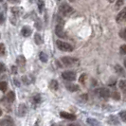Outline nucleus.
<instances>
[{
  "label": "nucleus",
  "mask_w": 126,
  "mask_h": 126,
  "mask_svg": "<svg viewBox=\"0 0 126 126\" xmlns=\"http://www.w3.org/2000/svg\"><path fill=\"white\" fill-rule=\"evenodd\" d=\"M74 12V10H73V8L72 7H70L68 4H66V3H63L62 4L61 6H60V13L63 16H69L71 15L72 13Z\"/></svg>",
  "instance_id": "1"
},
{
  "label": "nucleus",
  "mask_w": 126,
  "mask_h": 126,
  "mask_svg": "<svg viewBox=\"0 0 126 126\" xmlns=\"http://www.w3.org/2000/svg\"><path fill=\"white\" fill-rule=\"evenodd\" d=\"M56 45L58 47V48L62 51H68V52H70V51L73 50V47L70 44H68V43H65V42L58 40L56 42Z\"/></svg>",
  "instance_id": "2"
},
{
  "label": "nucleus",
  "mask_w": 126,
  "mask_h": 126,
  "mask_svg": "<svg viewBox=\"0 0 126 126\" xmlns=\"http://www.w3.org/2000/svg\"><path fill=\"white\" fill-rule=\"evenodd\" d=\"M55 33L58 37L60 38H64L66 35H65V32L63 31V22L61 21L60 23H58V25L56 26L55 28Z\"/></svg>",
  "instance_id": "3"
},
{
  "label": "nucleus",
  "mask_w": 126,
  "mask_h": 126,
  "mask_svg": "<svg viewBox=\"0 0 126 126\" xmlns=\"http://www.w3.org/2000/svg\"><path fill=\"white\" fill-rule=\"evenodd\" d=\"M62 77L64 80H66V81L72 82V81H74L76 79V73L73 72V71H64L62 74Z\"/></svg>",
  "instance_id": "4"
},
{
  "label": "nucleus",
  "mask_w": 126,
  "mask_h": 126,
  "mask_svg": "<svg viewBox=\"0 0 126 126\" xmlns=\"http://www.w3.org/2000/svg\"><path fill=\"white\" fill-rule=\"evenodd\" d=\"M98 94L100 95V97L102 99H108L111 96V92L109 91L108 88H100L97 90Z\"/></svg>",
  "instance_id": "5"
},
{
  "label": "nucleus",
  "mask_w": 126,
  "mask_h": 126,
  "mask_svg": "<svg viewBox=\"0 0 126 126\" xmlns=\"http://www.w3.org/2000/svg\"><path fill=\"white\" fill-rule=\"evenodd\" d=\"M62 62H63V63L64 65H66V66H71V65H73L74 63H77V60L74 59V58H71V57L65 56L62 58Z\"/></svg>",
  "instance_id": "6"
},
{
  "label": "nucleus",
  "mask_w": 126,
  "mask_h": 126,
  "mask_svg": "<svg viewBox=\"0 0 126 126\" xmlns=\"http://www.w3.org/2000/svg\"><path fill=\"white\" fill-rule=\"evenodd\" d=\"M116 21L118 23H124V22H126V9L121 10L119 13V14L116 17Z\"/></svg>",
  "instance_id": "7"
},
{
  "label": "nucleus",
  "mask_w": 126,
  "mask_h": 126,
  "mask_svg": "<svg viewBox=\"0 0 126 126\" xmlns=\"http://www.w3.org/2000/svg\"><path fill=\"white\" fill-rule=\"evenodd\" d=\"M28 112V108L24 103H21L18 106V110H17V115L19 117H25Z\"/></svg>",
  "instance_id": "8"
},
{
  "label": "nucleus",
  "mask_w": 126,
  "mask_h": 126,
  "mask_svg": "<svg viewBox=\"0 0 126 126\" xmlns=\"http://www.w3.org/2000/svg\"><path fill=\"white\" fill-rule=\"evenodd\" d=\"M21 33H22V35L24 37H29L32 34V29L30 27H28V26H25V27H23V29L21 31Z\"/></svg>",
  "instance_id": "9"
},
{
  "label": "nucleus",
  "mask_w": 126,
  "mask_h": 126,
  "mask_svg": "<svg viewBox=\"0 0 126 126\" xmlns=\"http://www.w3.org/2000/svg\"><path fill=\"white\" fill-rule=\"evenodd\" d=\"M60 116H61L63 119H65V120H74L76 119V117L73 115V114L66 113V112H61V113H60Z\"/></svg>",
  "instance_id": "10"
},
{
  "label": "nucleus",
  "mask_w": 126,
  "mask_h": 126,
  "mask_svg": "<svg viewBox=\"0 0 126 126\" xmlns=\"http://www.w3.org/2000/svg\"><path fill=\"white\" fill-rule=\"evenodd\" d=\"M1 124L3 126H14V122L10 117H7L5 120L1 121Z\"/></svg>",
  "instance_id": "11"
},
{
  "label": "nucleus",
  "mask_w": 126,
  "mask_h": 126,
  "mask_svg": "<svg viewBox=\"0 0 126 126\" xmlns=\"http://www.w3.org/2000/svg\"><path fill=\"white\" fill-rule=\"evenodd\" d=\"M108 122H109L110 124H112V125H118L120 121H119V119H118L117 117H115V116H110L109 119H108Z\"/></svg>",
  "instance_id": "12"
},
{
  "label": "nucleus",
  "mask_w": 126,
  "mask_h": 126,
  "mask_svg": "<svg viewBox=\"0 0 126 126\" xmlns=\"http://www.w3.org/2000/svg\"><path fill=\"white\" fill-rule=\"evenodd\" d=\"M115 70H116V72L119 74L120 76H122V77H124L125 76V72H124V69L120 66V64H117L116 66H115Z\"/></svg>",
  "instance_id": "13"
},
{
  "label": "nucleus",
  "mask_w": 126,
  "mask_h": 126,
  "mask_svg": "<svg viewBox=\"0 0 126 126\" xmlns=\"http://www.w3.org/2000/svg\"><path fill=\"white\" fill-rule=\"evenodd\" d=\"M14 100H15V94H14V92L10 91V92L8 93V95H7V101L12 103V102L14 101Z\"/></svg>",
  "instance_id": "14"
},
{
  "label": "nucleus",
  "mask_w": 126,
  "mask_h": 126,
  "mask_svg": "<svg viewBox=\"0 0 126 126\" xmlns=\"http://www.w3.org/2000/svg\"><path fill=\"white\" fill-rule=\"evenodd\" d=\"M12 13H13L14 15L18 16V15H20L21 13H23V10H22V8H17V7H14V8H12Z\"/></svg>",
  "instance_id": "15"
},
{
  "label": "nucleus",
  "mask_w": 126,
  "mask_h": 126,
  "mask_svg": "<svg viewBox=\"0 0 126 126\" xmlns=\"http://www.w3.org/2000/svg\"><path fill=\"white\" fill-rule=\"evenodd\" d=\"M16 63L17 64L19 65H21V66H24L26 63V59L24 56H18L17 57V59H16Z\"/></svg>",
  "instance_id": "16"
},
{
  "label": "nucleus",
  "mask_w": 126,
  "mask_h": 126,
  "mask_svg": "<svg viewBox=\"0 0 126 126\" xmlns=\"http://www.w3.org/2000/svg\"><path fill=\"white\" fill-rule=\"evenodd\" d=\"M66 89L71 91V92H76V91L79 90V86L77 84H67L66 85Z\"/></svg>",
  "instance_id": "17"
},
{
  "label": "nucleus",
  "mask_w": 126,
  "mask_h": 126,
  "mask_svg": "<svg viewBox=\"0 0 126 126\" xmlns=\"http://www.w3.org/2000/svg\"><path fill=\"white\" fill-rule=\"evenodd\" d=\"M34 41L37 45H42L43 44V39H42V36L39 34V33H35L34 35Z\"/></svg>",
  "instance_id": "18"
},
{
  "label": "nucleus",
  "mask_w": 126,
  "mask_h": 126,
  "mask_svg": "<svg viewBox=\"0 0 126 126\" xmlns=\"http://www.w3.org/2000/svg\"><path fill=\"white\" fill-rule=\"evenodd\" d=\"M119 87H120L123 92L126 93V80H121L119 82Z\"/></svg>",
  "instance_id": "19"
},
{
  "label": "nucleus",
  "mask_w": 126,
  "mask_h": 126,
  "mask_svg": "<svg viewBox=\"0 0 126 126\" xmlns=\"http://www.w3.org/2000/svg\"><path fill=\"white\" fill-rule=\"evenodd\" d=\"M37 6H38V9H39V13H43V9H44L45 7V3L43 0H38L37 1Z\"/></svg>",
  "instance_id": "20"
},
{
  "label": "nucleus",
  "mask_w": 126,
  "mask_h": 126,
  "mask_svg": "<svg viewBox=\"0 0 126 126\" xmlns=\"http://www.w3.org/2000/svg\"><path fill=\"white\" fill-rule=\"evenodd\" d=\"M87 122H88L89 124H91V125H94V126H101V123L98 121V120H92V119H88V120H86Z\"/></svg>",
  "instance_id": "21"
},
{
  "label": "nucleus",
  "mask_w": 126,
  "mask_h": 126,
  "mask_svg": "<svg viewBox=\"0 0 126 126\" xmlns=\"http://www.w3.org/2000/svg\"><path fill=\"white\" fill-rule=\"evenodd\" d=\"M39 57H40V60H41L43 63H47V55L45 52H41Z\"/></svg>",
  "instance_id": "22"
},
{
  "label": "nucleus",
  "mask_w": 126,
  "mask_h": 126,
  "mask_svg": "<svg viewBox=\"0 0 126 126\" xmlns=\"http://www.w3.org/2000/svg\"><path fill=\"white\" fill-rule=\"evenodd\" d=\"M49 87L50 89H53V90H56L58 88V82H57L56 80H52L50 82V84H49Z\"/></svg>",
  "instance_id": "23"
},
{
  "label": "nucleus",
  "mask_w": 126,
  "mask_h": 126,
  "mask_svg": "<svg viewBox=\"0 0 126 126\" xmlns=\"http://www.w3.org/2000/svg\"><path fill=\"white\" fill-rule=\"evenodd\" d=\"M8 83L6 82H0V91H6Z\"/></svg>",
  "instance_id": "24"
},
{
  "label": "nucleus",
  "mask_w": 126,
  "mask_h": 126,
  "mask_svg": "<svg viewBox=\"0 0 126 126\" xmlns=\"http://www.w3.org/2000/svg\"><path fill=\"white\" fill-rule=\"evenodd\" d=\"M123 3H124L123 0H117V2H116V9L119 10L120 7L123 5Z\"/></svg>",
  "instance_id": "25"
},
{
  "label": "nucleus",
  "mask_w": 126,
  "mask_h": 126,
  "mask_svg": "<svg viewBox=\"0 0 126 126\" xmlns=\"http://www.w3.org/2000/svg\"><path fill=\"white\" fill-rule=\"evenodd\" d=\"M120 117L122 121L126 122V111H121L120 113Z\"/></svg>",
  "instance_id": "26"
},
{
  "label": "nucleus",
  "mask_w": 126,
  "mask_h": 126,
  "mask_svg": "<svg viewBox=\"0 0 126 126\" xmlns=\"http://www.w3.org/2000/svg\"><path fill=\"white\" fill-rule=\"evenodd\" d=\"M120 53L123 54V55H126V45H122L120 48Z\"/></svg>",
  "instance_id": "27"
},
{
  "label": "nucleus",
  "mask_w": 126,
  "mask_h": 126,
  "mask_svg": "<svg viewBox=\"0 0 126 126\" xmlns=\"http://www.w3.org/2000/svg\"><path fill=\"white\" fill-rule=\"evenodd\" d=\"M120 36L121 38H123V39L126 41V28L124 29V30H122V31L120 32Z\"/></svg>",
  "instance_id": "28"
},
{
  "label": "nucleus",
  "mask_w": 126,
  "mask_h": 126,
  "mask_svg": "<svg viewBox=\"0 0 126 126\" xmlns=\"http://www.w3.org/2000/svg\"><path fill=\"white\" fill-rule=\"evenodd\" d=\"M5 54V46L4 44H0V55Z\"/></svg>",
  "instance_id": "29"
},
{
  "label": "nucleus",
  "mask_w": 126,
  "mask_h": 126,
  "mask_svg": "<svg viewBox=\"0 0 126 126\" xmlns=\"http://www.w3.org/2000/svg\"><path fill=\"white\" fill-rule=\"evenodd\" d=\"M79 100L82 101V102H85V101H87V96L84 94V95H82L80 98H79Z\"/></svg>",
  "instance_id": "30"
},
{
  "label": "nucleus",
  "mask_w": 126,
  "mask_h": 126,
  "mask_svg": "<svg viewBox=\"0 0 126 126\" xmlns=\"http://www.w3.org/2000/svg\"><path fill=\"white\" fill-rule=\"evenodd\" d=\"M33 100H34V102H35V103H40V101H41V97H40V95L37 94L34 97Z\"/></svg>",
  "instance_id": "31"
},
{
  "label": "nucleus",
  "mask_w": 126,
  "mask_h": 126,
  "mask_svg": "<svg viewBox=\"0 0 126 126\" xmlns=\"http://www.w3.org/2000/svg\"><path fill=\"white\" fill-rule=\"evenodd\" d=\"M112 98H114L115 100H120V95H119V93H117V92H114V93H112Z\"/></svg>",
  "instance_id": "32"
},
{
  "label": "nucleus",
  "mask_w": 126,
  "mask_h": 126,
  "mask_svg": "<svg viewBox=\"0 0 126 126\" xmlns=\"http://www.w3.org/2000/svg\"><path fill=\"white\" fill-rule=\"evenodd\" d=\"M4 21H5V16H4L3 13H0V25L3 24Z\"/></svg>",
  "instance_id": "33"
},
{
  "label": "nucleus",
  "mask_w": 126,
  "mask_h": 126,
  "mask_svg": "<svg viewBox=\"0 0 126 126\" xmlns=\"http://www.w3.org/2000/svg\"><path fill=\"white\" fill-rule=\"evenodd\" d=\"M22 81H23V82H24V83H26V84H29V83H30L29 78H28L27 76H24V77L22 78Z\"/></svg>",
  "instance_id": "34"
},
{
  "label": "nucleus",
  "mask_w": 126,
  "mask_h": 126,
  "mask_svg": "<svg viewBox=\"0 0 126 126\" xmlns=\"http://www.w3.org/2000/svg\"><path fill=\"white\" fill-rule=\"evenodd\" d=\"M85 77H86V76H85V74H83V75L81 76V77H80V80H79V81H80V82L83 83V82H84V81H85Z\"/></svg>",
  "instance_id": "35"
},
{
  "label": "nucleus",
  "mask_w": 126,
  "mask_h": 126,
  "mask_svg": "<svg viewBox=\"0 0 126 126\" xmlns=\"http://www.w3.org/2000/svg\"><path fill=\"white\" fill-rule=\"evenodd\" d=\"M5 70V65L2 63H0V72H3Z\"/></svg>",
  "instance_id": "36"
},
{
  "label": "nucleus",
  "mask_w": 126,
  "mask_h": 126,
  "mask_svg": "<svg viewBox=\"0 0 126 126\" xmlns=\"http://www.w3.org/2000/svg\"><path fill=\"white\" fill-rule=\"evenodd\" d=\"M12 71H13V74H16V73H17V69H16V66H13V67H12Z\"/></svg>",
  "instance_id": "37"
},
{
  "label": "nucleus",
  "mask_w": 126,
  "mask_h": 126,
  "mask_svg": "<svg viewBox=\"0 0 126 126\" xmlns=\"http://www.w3.org/2000/svg\"><path fill=\"white\" fill-rule=\"evenodd\" d=\"M11 3H19L20 2V0H9Z\"/></svg>",
  "instance_id": "38"
},
{
  "label": "nucleus",
  "mask_w": 126,
  "mask_h": 126,
  "mask_svg": "<svg viewBox=\"0 0 126 126\" xmlns=\"http://www.w3.org/2000/svg\"><path fill=\"white\" fill-rule=\"evenodd\" d=\"M14 82H15L16 85H19V82H17V79H14Z\"/></svg>",
  "instance_id": "39"
},
{
  "label": "nucleus",
  "mask_w": 126,
  "mask_h": 126,
  "mask_svg": "<svg viewBox=\"0 0 126 126\" xmlns=\"http://www.w3.org/2000/svg\"><path fill=\"white\" fill-rule=\"evenodd\" d=\"M68 126H79L78 124H69Z\"/></svg>",
  "instance_id": "40"
},
{
  "label": "nucleus",
  "mask_w": 126,
  "mask_h": 126,
  "mask_svg": "<svg viewBox=\"0 0 126 126\" xmlns=\"http://www.w3.org/2000/svg\"><path fill=\"white\" fill-rule=\"evenodd\" d=\"M1 116H2V110L0 109V117H1Z\"/></svg>",
  "instance_id": "41"
},
{
  "label": "nucleus",
  "mask_w": 126,
  "mask_h": 126,
  "mask_svg": "<svg viewBox=\"0 0 126 126\" xmlns=\"http://www.w3.org/2000/svg\"><path fill=\"white\" fill-rule=\"evenodd\" d=\"M124 65H125V67H126V59L124 60Z\"/></svg>",
  "instance_id": "42"
},
{
  "label": "nucleus",
  "mask_w": 126,
  "mask_h": 126,
  "mask_svg": "<svg viewBox=\"0 0 126 126\" xmlns=\"http://www.w3.org/2000/svg\"><path fill=\"white\" fill-rule=\"evenodd\" d=\"M108 1H109V2H113L114 0H108Z\"/></svg>",
  "instance_id": "43"
},
{
  "label": "nucleus",
  "mask_w": 126,
  "mask_h": 126,
  "mask_svg": "<svg viewBox=\"0 0 126 126\" xmlns=\"http://www.w3.org/2000/svg\"><path fill=\"white\" fill-rule=\"evenodd\" d=\"M69 1H71V2H74V1H75V0H69Z\"/></svg>",
  "instance_id": "44"
},
{
  "label": "nucleus",
  "mask_w": 126,
  "mask_h": 126,
  "mask_svg": "<svg viewBox=\"0 0 126 126\" xmlns=\"http://www.w3.org/2000/svg\"><path fill=\"white\" fill-rule=\"evenodd\" d=\"M51 126H57V125H55V124H53V125H51Z\"/></svg>",
  "instance_id": "45"
},
{
  "label": "nucleus",
  "mask_w": 126,
  "mask_h": 126,
  "mask_svg": "<svg viewBox=\"0 0 126 126\" xmlns=\"http://www.w3.org/2000/svg\"><path fill=\"white\" fill-rule=\"evenodd\" d=\"M0 2H3V0H0Z\"/></svg>",
  "instance_id": "46"
},
{
  "label": "nucleus",
  "mask_w": 126,
  "mask_h": 126,
  "mask_svg": "<svg viewBox=\"0 0 126 126\" xmlns=\"http://www.w3.org/2000/svg\"><path fill=\"white\" fill-rule=\"evenodd\" d=\"M58 1H59V0H58Z\"/></svg>",
  "instance_id": "47"
}]
</instances>
